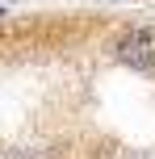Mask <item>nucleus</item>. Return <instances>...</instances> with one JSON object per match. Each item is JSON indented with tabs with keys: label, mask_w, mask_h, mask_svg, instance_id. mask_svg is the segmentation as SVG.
I'll return each instance as SVG.
<instances>
[{
	"label": "nucleus",
	"mask_w": 155,
	"mask_h": 159,
	"mask_svg": "<svg viewBox=\"0 0 155 159\" xmlns=\"http://www.w3.org/2000/svg\"><path fill=\"white\" fill-rule=\"evenodd\" d=\"M117 50H122V59H126V63H134V67H147V63H155V34L130 30L122 42H117Z\"/></svg>",
	"instance_id": "1"
}]
</instances>
